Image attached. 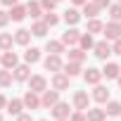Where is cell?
<instances>
[{
	"instance_id": "obj_1",
	"label": "cell",
	"mask_w": 121,
	"mask_h": 121,
	"mask_svg": "<svg viewBox=\"0 0 121 121\" xmlns=\"http://www.w3.org/2000/svg\"><path fill=\"white\" fill-rule=\"evenodd\" d=\"M29 90H33V93H45L48 90V81H45V76H40V74H36V76H31L29 78Z\"/></svg>"
},
{
	"instance_id": "obj_37",
	"label": "cell",
	"mask_w": 121,
	"mask_h": 121,
	"mask_svg": "<svg viewBox=\"0 0 121 121\" xmlns=\"http://www.w3.org/2000/svg\"><path fill=\"white\" fill-rule=\"evenodd\" d=\"M112 52H114V55H121V38H116V40H114V45H112Z\"/></svg>"
},
{
	"instance_id": "obj_32",
	"label": "cell",
	"mask_w": 121,
	"mask_h": 121,
	"mask_svg": "<svg viewBox=\"0 0 121 121\" xmlns=\"http://www.w3.org/2000/svg\"><path fill=\"white\" fill-rule=\"evenodd\" d=\"M104 31V24L100 19H90L88 22V33H102Z\"/></svg>"
},
{
	"instance_id": "obj_30",
	"label": "cell",
	"mask_w": 121,
	"mask_h": 121,
	"mask_svg": "<svg viewBox=\"0 0 121 121\" xmlns=\"http://www.w3.org/2000/svg\"><path fill=\"white\" fill-rule=\"evenodd\" d=\"M78 45H81L83 50H90V48H95V40H93V33H81V40H78Z\"/></svg>"
},
{
	"instance_id": "obj_14",
	"label": "cell",
	"mask_w": 121,
	"mask_h": 121,
	"mask_svg": "<svg viewBox=\"0 0 121 121\" xmlns=\"http://www.w3.org/2000/svg\"><path fill=\"white\" fill-rule=\"evenodd\" d=\"M102 76H107V78H119V76H121V67L114 64V62H107L104 69H102Z\"/></svg>"
},
{
	"instance_id": "obj_40",
	"label": "cell",
	"mask_w": 121,
	"mask_h": 121,
	"mask_svg": "<svg viewBox=\"0 0 121 121\" xmlns=\"http://www.w3.org/2000/svg\"><path fill=\"white\" fill-rule=\"evenodd\" d=\"M17 121H33V119H31V114H24V112H22V114L17 116Z\"/></svg>"
},
{
	"instance_id": "obj_27",
	"label": "cell",
	"mask_w": 121,
	"mask_h": 121,
	"mask_svg": "<svg viewBox=\"0 0 121 121\" xmlns=\"http://www.w3.org/2000/svg\"><path fill=\"white\" fill-rule=\"evenodd\" d=\"M14 36L12 33H0V50H12Z\"/></svg>"
},
{
	"instance_id": "obj_31",
	"label": "cell",
	"mask_w": 121,
	"mask_h": 121,
	"mask_svg": "<svg viewBox=\"0 0 121 121\" xmlns=\"http://www.w3.org/2000/svg\"><path fill=\"white\" fill-rule=\"evenodd\" d=\"M12 78H14L12 69H3V71H0V86H3V88H7L12 83Z\"/></svg>"
},
{
	"instance_id": "obj_17",
	"label": "cell",
	"mask_w": 121,
	"mask_h": 121,
	"mask_svg": "<svg viewBox=\"0 0 121 121\" xmlns=\"http://www.w3.org/2000/svg\"><path fill=\"white\" fill-rule=\"evenodd\" d=\"M45 50H48L50 55H62V52H64V43H62V40H48V43H45Z\"/></svg>"
},
{
	"instance_id": "obj_23",
	"label": "cell",
	"mask_w": 121,
	"mask_h": 121,
	"mask_svg": "<svg viewBox=\"0 0 121 121\" xmlns=\"http://www.w3.org/2000/svg\"><path fill=\"white\" fill-rule=\"evenodd\" d=\"M86 116H88V121H104V116H107V112L104 109H88L86 112Z\"/></svg>"
},
{
	"instance_id": "obj_18",
	"label": "cell",
	"mask_w": 121,
	"mask_h": 121,
	"mask_svg": "<svg viewBox=\"0 0 121 121\" xmlns=\"http://www.w3.org/2000/svg\"><path fill=\"white\" fill-rule=\"evenodd\" d=\"M64 22H67L69 26H74V24H78V22H81V12H78L76 7H71V10H67V12H64Z\"/></svg>"
},
{
	"instance_id": "obj_9",
	"label": "cell",
	"mask_w": 121,
	"mask_h": 121,
	"mask_svg": "<svg viewBox=\"0 0 121 121\" xmlns=\"http://www.w3.org/2000/svg\"><path fill=\"white\" fill-rule=\"evenodd\" d=\"M0 62H3V67H5V69H14V67L19 64V57H17V52L7 50L3 57H0Z\"/></svg>"
},
{
	"instance_id": "obj_12",
	"label": "cell",
	"mask_w": 121,
	"mask_h": 121,
	"mask_svg": "<svg viewBox=\"0 0 121 121\" xmlns=\"http://www.w3.org/2000/svg\"><path fill=\"white\" fill-rule=\"evenodd\" d=\"M78 40H81V31H76V29H67V33H62L64 45H76Z\"/></svg>"
},
{
	"instance_id": "obj_45",
	"label": "cell",
	"mask_w": 121,
	"mask_h": 121,
	"mask_svg": "<svg viewBox=\"0 0 121 121\" xmlns=\"http://www.w3.org/2000/svg\"><path fill=\"white\" fill-rule=\"evenodd\" d=\"M119 88H121V76H119Z\"/></svg>"
},
{
	"instance_id": "obj_5",
	"label": "cell",
	"mask_w": 121,
	"mask_h": 121,
	"mask_svg": "<svg viewBox=\"0 0 121 121\" xmlns=\"http://www.w3.org/2000/svg\"><path fill=\"white\" fill-rule=\"evenodd\" d=\"M52 88H55V90H59V93L67 90V88H69V76H67L64 71H57V74L52 76Z\"/></svg>"
},
{
	"instance_id": "obj_47",
	"label": "cell",
	"mask_w": 121,
	"mask_h": 121,
	"mask_svg": "<svg viewBox=\"0 0 121 121\" xmlns=\"http://www.w3.org/2000/svg\"><path fill=\"white\" fill-rule=\"evenodd\" d=\"M40 121H45V119H40Z\"/></svg>"
},
{
	"instance_id": "obj_34",
	"label": "cell",
	"mask_w": 121,
	"mask_h": 121,
	"mask_svg": "<svg viewBox=\"0 0 121 121\" xmlns=\"http://www.w3.org/2000/svg\"><path fill=\"white\" fill-rule=\"evenodd\" d=\"M43 22H45L48 26H57V24H59V17H57L55 12H45V17H43Z\"/></svg>"
},
{
	"instance_id": "obj_15",
	"label": "cell",
	"mask_w": 121,
	"mask_h": 121,
	"mask_svg": "<svg viewBox=\"0 0 121 121\" xmlns=\"http://www.w3.org/2000/svg\"><path fill=\"white\" fill-rule=\"evenodd\" d=\"M24 17H29V10H26L24 5H14V7L10 10V19H12V22H22Z\"/></svg>"
},
{
	"instance_id": "obj_10",
	"label": "cell",
	"mask_w": 121,
	"mask_h": 121,
	"mask_svg": "<svg viewBox=\"0 0 121 121\" xmlns=\"http://www.w3.org/2000/svg\"><path fill=\"white\" fill-rule=\"evenodd\" d=\"M74 109H88V93L86 90H76L74 93Z\"/></svg>"
},
{
	"instance_id": "obj_41",
	"label": "cell",
	"mask_w": 121,
	"mask_h": 121,
	"mask_svg": "<svg viewBox=\"0 0 121 121\" xmlns=\"http://www.w3.org/2000/svg\"><path fill=\"white\" fill-rule=\"evenodd\" d=\"M3 5H7V7H14V5H19V0H3Z\"/></svg>"
},
{
	"instance_id": "obj_36",
	"label": "cell",
	"mask_w": 121,
	"mask_h": 121,
	"mask_svg": "<svg viewBox=\"0 0 121 121\" xmlns=\"http://www.w3.org/2000/svg\"><path fill=\"white\" fill-rule=\"evenodd\" d=\"M40 5H43V10L52 12V10H55V5H57V0H40Z\"/></svg>"
},
{
	"instance_id": "obj_43",
	"label": "cell",
	"mask_w": 121,
	"mask_h": 121,
	"mask_svg": "<svg viewBox=\"0 0 121 121\" xmlns=\"http://www.w3.org/2000/svg\"><path fill=\"white\" fill-rule=\"evenodd\" d=\"M3 107H7V100H5V95H0V109Z\"/></svg>"
},
{
	"instance_id": "obj_42",
	"label": "cell",
	"mask_w": 121,
	"mask_h": 121,
	"mask_svg": "<svg viewBox=\"0 0 121 121\" xmlns=\"http://www.w3.org/2000/svg\"><path fill=\"white\" fill-rule=\"evenodd\" d=\"M71 3H74V5H76V7H83V5H86V3H88V0H71Z\"/></svg>"
},
{
	"instance_id": "obj_3",
	"label": "cell",
	"mask_w": 121,
	"mask_h": 121,
	"mask_svg": "<svg viewBox=\"0 0 121 121\" xmlns=\"http://www.w3.org/2000/svg\"><path fill=\"white\" fill-rule=\"evenodd\" d=\"M104 38H109V40H116V38H121V22H109V24H104Z\"/></svg>"
},
{
	"instance_id": "obj_46",
	"label": "cell",
	"mask_w": 121,
	"mask_h": 121,
	"mask_svg": "<svg viewBox=\"0 0 121 121\" xmlns=\"http://www.w3.org/2000/svg\"><path fill=\"white\" fill-rule=\"evenodd\" d=\"M0 121H3V114H0Z\"/></svg>"
},
{
	"instance_id": "obj_2",
	"label": "cell",
	"mask_w": 121,
	"mask_h": 121,
	"mask_svg": "<svg viewBox=\"0 0 121 121\" xmlns=\"http://www.w3.org/2000/svg\"><path fill=\"white\" fill-rule=\"evenodd\" d=\"M57 102H59V90H55V88H52V90H45L43 97H40V104L48 107V109H52Z\"/></svg>"
},
{
	"instance_id": "obj_26",
	"label": "cell",
	"mask_w": 121,
	"mask_h": 121,
	"mask_svg": "<svg viewBox=\"0 0 121 121\" xmlns=\"http://www.w3.org/2000/svg\"><path fill=\"white\" fill-rule=\"evenodd\" d=\"M107 116H121V102H116V100H112V102H107Z\"/></svg>"
},
{
	"instance_id": "obj_29",
	"label": "cell",
	"mask_w": 121,
	"mask_h": 121,
	"mask_svg": "<svg viewBox=\"0 0 121 121\" xmlns=\"http://www.w3.org/2000/svg\"><path fill=\"white\" fill-rule=\"evenodd\" d=\"M97 12H100V7H97L95 3H86V5H83V14H86L88 19H95Z\"/></svg>"
},
{
	"instance_id": "obj_16",
	"label": "cell",
	"mask_w": 121,
	"mask_h": 121,
	"mask_svg": "<svg viewBox=\"0 0 121 121\" xmlns=\"http://www.w3.org/2000/svg\"><path fill=\"white\" fill-rule=\"evenodd\" d=\"M93 100L95 102H109V90L104 88V86H95V90H93Z\"/></svg>"
},
{
	"instance_id": "obj_38",
	"label": "cell",
	"mask_w": 121,
	"mask_h": 121,
	"mask_svg": "<svg viewBox=\"0 0 121 121\" xmlns=\"http://www.w3.org/2000/svg\"><path fill=\"white\" fill-rule=\"evenodd\" d=\"M10 22V12H3V10H0V26H5Z\"/></svg>"
},
{
	"instance_id": "obj_7",
	"label": "cell",
	"mask_w": 121,
	"mask_h": 121,
	"mask_svg": "<svg viewBox=\"0 0 121 121\" xmlns=\"http://www.w3.org/2000/svg\"><path fill=\"white\" fill-rule=\"evenodd\" d=\"M83 78H86V83H90V86H97V83L102 81V69H95V67H90L88 71H83Z\"/></svg>"
},
{
	"instance_id": "obj_21",
	"label": "cell",
	"mask_w": 121,
	"mask_h": 121,
	"mask_svg": "<svg viewBox=\"0 0 121 121\" xmlns=\"http://www.w3.org/2000/svg\"><path fill=\"white\" fill-rule=\"evenodd\" d=\"M24 59H26V64H36L38 59H40V50L38 48H29L24 52Z\"/></svg>"
},
{
	"instance_id": "obj_13",
	"label": "cell",
	"mask_w": 121,
	"mask_h": 121,
	"mask_svg": "<svg viewBox=\"0 0 121 121\" xmlns=\"http://www.w3.org/2000/svg\"><path fill=\"white\" fill-rule=\"evenodd\" d=\"M12 71H14V81H29V78H31V69H29V64H17Z\"/></svg>"
},
{
	"instance_id": "obj_48",
	"label": "cell",
	"mask_w": 121,
	"mask_h": 121,
	"mask_svg": "<svg viewBox=\"0 0 121 121\" xmlns=\"http://www.w3.org/2000/svg\"><path fill=\"white\" fill-rule=\"evenodd\" d=\"M57 3H59V0H57Z\"/></svg>"
},
{
	"instance_id": "obj_4",
	"label": "cell",
	"mask_w": 121,
	"mask_h": 121,
	"mask_svg": "<svg viewBox=\"0 0 121 121\" xmlns=\"http://www.w3.org/2000/svg\"><path fill=\"white\" fill-rule=\"evenodd\" d=\"M45 69L48 71H62L64 69V64H62V57H59V55H48L45 57Z\"/></svg>"
},
{
	"instance_id": "obj_39",
	"label": "cell",
	"mask_w": 121,
	"mask_h": 121,
	"mask_svg": "<svg viewBox=\"0 0 121 121\" xmlns=\"http://www.w3.org/2000/svg\"><path fill=\"white\" fill-rule=\"evenodd\" d=\"M93 3H95L100 10H102V7H109V0H93Z\"/></svg>"
},
{
	"instance_id": "obj_19",
	"label": "cell",
	"mask_w": 121,
	"mask_h": 121,
	"mask_svg": "<svg viewBox=\"0 0 121 121\" xmlns=\"http://www.w3.org/2000/svg\"><path fill=\"white\" fill-rule=\"evenodd\" d=\"M31 31L29 29H19L17 33H14V43H19V45H29V40H31Z\"/></svg>"
},
{
	"instance_id": "obj_28",
	"label": "cell",
	"mask_w": 121,
	"mask_h": 121,
	"mask_svg": "<svg viewBox=\"0 0 121 121\" xmlns=\"http://www.w3.org/2000/svg\"><path fill=\"white\" fill-rule=\"evenodd\" d=\"M86 59V52H83V48H74V50H69V62H83Z\"/></svg>"
},
{
	"instance_id": "obj_44",
	"label": "cell",
	"mask_w": 121,
	"mask_h": 121,
	"mask_svg": "<svg viewBox=\"0 0 121 121\" xmlns=\"http://www.w3.org/2000/svg\"><path fill=\"white\" fill-rule=\"evenodd\" d=\"M57 121H69V119H57Z\"/></svg>"
},
{
	"instance_id": "obj_35",
	"label": "cell",
	"mask_w": 121,
	"mask_h": 121,
	"mask_svg": "<svg viewBox=\"0 0 121 121\" xmlns=\"http://www.w3.org/2000/svg\"><path fill=\"white\" fill-rule=\"evenodd\" d=\"M69 121H88V116H86V114H83L81 109H76V112H74V114L69 116Z\"/></svg>"
},
{
	"instance_id": "obj_11",
	"label": "cell",
	"mask_w": 121,
	"mask_h": 121,
	"mask_svg": "<svg viewBox=\"0 0 121 121\" xmlns=\"http://www.w3.org/2000/svg\"><path fill=\"white\" fill-rule=\"evenodd\" d=\"M52 116H55V119H69V116H71L69 104H67V102H57V104L52 107Z\"/></svg>"
},
{
	"instance_id": "obj_8",
	"label": "cell",
	"mask_w": 121,
	"mask_h": 121,
	"mask_svg": "<svg viewBox=\"0 0 121 121\" xmlns=\"http://www.w3.org/2000/svg\"><path fill=\"white\" fill-rule=\"evenodd\" d=\"M24 107H26V109H38V107H43V104H40V97H38V93H33V90H26V95H24Z\"/></svg>"
},
{
	"instance_id": "obj_25",
	"label": "cell",
	"mask_w": 121,
	"mask_h": 121,
	"mask_svg": "<svg viewBox=\"0 0 121 121\" xmlns=\"http://www.w3.org/2000/svg\"><path fill=\"white\" fill-rule=\"evenodd\" d=\"M48 29H50V26H48L45 22H36V24L31 26V33H33V36H38V38H43V36L48 33Z\"/></svg>"
},
{
	"instance_id": "obj_49",
	"label": "cell",
	"mask_w": 121,
	"mask_h": 121,
	"mask_svg": "<svg viewBox=\"0 0 121 121\" xmlns=\"http://www.w3.org/2000/svg\"><path fill=\"white\" fill-rule=\"evenodd\" d=\"M119 3H121V0H119Z\"/></svg>"
},
{
	"instance_id": "obj_33",
	"label": "cell",
	"mask_w": 121,
	"mask_h": 121,
	"mask_svg": "<svg viewBox=\"0 0 121 121\" xmlns=\"http://www.w3.org/2000/svg\"><path fill=\"white\" fill-rule=\"evenodd\" d=\"M109 17H112V22H121V3L109 5Z\"/></svg>"
},
{
	"instance_id": "obj_24",
	"label": "cell",
	"mask_w": 121,
	"mask_h": 121,
	"mask_svg": "<svg viewBox=\"0 0 121 121\" xmlns=\"http://www.w3.org/2000/svg\"><path fill=\"white\" fill-rule=\"evenodd\" d=\"M26 10H29V17L38 19V17H40V12H43V5H40V3H36V0H31V3L26 5Z\"/></svg>"
},
{
	"instance_id": "obj_6",
	"label": "cell",
	"mask_w": 121,
	"mask_h": 121,
	"mask_svg": "<svg viewBox=\"0 0 121 121\" xmlns=\"http://www.w3.org/2000/svg\"><path fill=\"white\" fill-rule=\"evenodd\" d=\"M93 50H95V57H97V59H104V62H107V57L112 55V45H109L107 40L95 43V48H93Z\"/></svg>"
},
{
	"instance_id": "obj_20",
	"label": "cell",
	"mask_w": 121,
	"mask_h": 121,
	"mask_svg": "<svg viewBox=\"0 0 121 121\" xmlns=\"http://www.w3.org/2000/svg\"><path fill=\"white\" fill-rule=\"evenodd\" d=\"M22 109H24V100H10V102H7V112H10L12 116H19Z\"/></svg>"
},
{
	"instance_id": "obj_22",
	"label": "cell",
	"mask_w": 121,
	"mask_h": 121,
	"mask_svg": "<svg viewBox=\"0 0 121 121\" xmlns=\"http://www.w3.org/2000/svg\"><path fill=\"white\" fill-rule=\"evenodd\" d=\"M64 74H67L69 78L78 76V74H81V64H78V62H67V64H64Z\"/></svg>"
}]
</instances>
